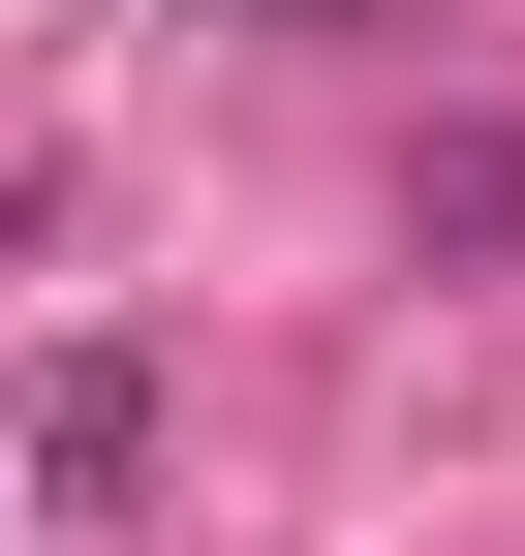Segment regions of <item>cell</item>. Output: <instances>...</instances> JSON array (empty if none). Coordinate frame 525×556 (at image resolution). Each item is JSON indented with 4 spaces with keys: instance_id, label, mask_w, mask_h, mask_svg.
<instances>
[{
    "instance_id": "obj_1",
    "label": "cell",
    "mask_w": 525,
    "mask_h": 556,
    "mask_svg": "<svg viewBox=\"0 0 525 556\" xmlns=\"http://www.w3.org/2000/svg\"><path fill=\"white\" fill-rule=\"evenodd\" d=\"M124 464H155V340H62L31 371V495H124Z\"/></svg>"
}]
</instances>
